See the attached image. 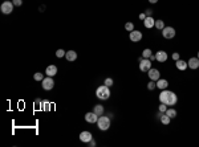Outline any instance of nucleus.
<instances>
[{
    "instance_id": "obj_1",
    "label": "nucleus",
    "mask_w": 199,
    "mask_h": 147,
    "mask_svg": "<svg viewBox=\"0 0 199 147\" xmlns=\"http://www.w3.org/2000/svg\"><path fill=\"white\" fill-rule=\"evenodd\" d=\"M159 102L165 103L167 106H175L178 102V95L174 92H170V90L165 89L159 94Z\"/></svg>"
},
{
    "instance_id": "obj_2",
    "label": "nucleus",
    "mask_w": 199,
    "mask_h": 147,
    "mask_svg": "<svg viewBox=\"0 0 199 147\" xmlns=\"http://www.w3.org/2000/svg\"><path fill=\"white\" fill-rule=\"evenodd\" d=\"M96 95H97V98L101 100V101L109 100V97H110V89H109V86H106L105 83L98 86L97 90H96Z\"/></svg>"
},
{
    "instance_id": "obj_3",
    "label": "nucleus",
    "mask_w": 199,
    "mask_h": 147,
    "mask_svg": "<svg viewBox=\"0 0 199 147\" xmlns=\"http://www.w3.org/2000/svg\"><path fill=\"white\" fill-rule=\"evenodd\" d=\"M97 127L101 131H106L110 127V117H105L101 115L98 117V121H97Z\"/></svg>"
},
{
    "instance_id": "obj_4",
    "label": "nucleus",
    "mask_w": 199,
    "mask_h": 147,
    "mask_svg": "<svg viewBox=\"0 0 199 147\" xmlns=\"http://www.w3.org/2000/svg\"><path fill=\"white\" fill-rule=\"evenodd\" d=\"M14 3L12 1H9V0H4L3 3H1V6H0V11L3 12L4 15H9L12 13V11H14Z\"/></svg>"
},
{
    "instance_id": "obj_5",
    "label": "nucleus",
    "mask_w": 199,
    "mask_h": 147,
    "mask_svg": "<svg viewBox=\"0 0 199 147\" xmlns=\"http://www.w3.org/2000/svg\"><path fill=\"white\" fill-rule=\"evenodd\" d=\"M153 61L150 58H142V61H139V70L144 73H147L150 69H151Z\"/></svg>"
},
{
    "instance_id": "obj_6",
    "label": "nucleus",
    "mask_w": 199,
    "mask_h": 147,
    "mask_svg": "<svg viewBox=\"0 0 199 147\" xmlns=\"http://www.w3.org/2000/svg\"><path fill=\"white\" fill-rule=\"evenodd\" d=\"M41 86H43V89L44 90H52L53 88H55V81H53V77L47 76V77L41 81Z\"/></svg>"
},
{
    "instance_id": "obj_7",
    "label": "nucleus",
    "mask_w": 199,
    "mask_h": 147,
    "mask_svg": "<svg viewBox=\"0 0 199 147\" xmlns=\"http://www.w3.org/2000/svg\"><path fill=\"white\" fill-rule=\"evenodd\" d=\"M162 36H163V39H166V40L174 39L175 37V29L173 27H165L162 29Z\"/></svg>"
},
{
    "instance_id": "obj_8",
    "label": "nucleus",
    "mask_w": 199,
    "mask_h": 147,
    "mask_svg": "<svg viewBox=\"0 0 199 147\" xmlns=\"http://www.w3.org/2000/svg\"><path fill=\"white\" fill-rule=\"evenodd\" d=\"M129 39H130V41H133V42L141 41V40H142V32H141V31H137V29H134V31L130 32Z\"/></svg>"
},
{
    "instance_id": "obj_9",
    "label": "nucleus",
    "mask_w": 199,
    "mask_h": 147,
    "mask_svg": "<svg viewBox=\"0 0 199 147\" xmlns=\"http://www.w3.org/2000/svg\"><path fill=\"white\" fill-rule=\"evenodd\" d=\"M147 76H149V78L151 81H158L161 78V72L158 69H155V68H151V69L147 72Z\"/></svg>"
},
{
    "instance_id": "obj_10",
    "label": "nucleus",
    "mask_w": 199,
    "mask_h": 147,
    "mask_svg": "<svg viewBox=\"0 0 199 147\" xmlns=\"http://www.w3.org/2000/svg\"><path fill=\"white\" fill-rule=\"evenodd\" d=\"M93 139V135H92L90 131H81L80 133V141L84 142V143H89V142Z\"/></svg>"
},
{
    "instance_id": "obj_11",
    "label": "nucleus",
    "mask_w": 199,
    "mask_h": 147,
    "mask_svg": "<svg viewBox=\"0 0 199 147\" xmlns=\"http://www.w3.org/2000/svg\"><path fill=\"white\" fill-rule=\"evenodd\" d=\"M85 121L88 123H97V121H98V115H97L94 111H89V113L85 114Z\"/></svg>"
},
{
    "instance_id": "obj_12",
    "label": "nucleus",
    "mask_w": 199,
    "mask_h": 147,
    "mask_svg": "<svg viewBox=\"0 0 199 147\" xmlns=\"http://www.w3.org/2000/svg\"><path fill=\"white\" fill-rule=\"evenodd\" d=\"M155 58H157L158 62H166L167 61V53L165 52V50H158L157 53H155Z\"/></svg>"
},
{
    "instance_id": "obj_13",
    "label": "nucleus",
    "mask_w": 199,
    "mask_h": 147,
    "mask_svg": "<svg viewBox=\"0 0 199 147\" xmlns=\"http://www.w3.org/2000/svg\"><path fill=\"white\" fill-rule=\"evenodd\" d=\"M144 25H145V28H147V29H151V28L155 27V20L153 19L151 16H146V19L144 20Z\"/></svg>"
},
{
    "instance_id": "obj_14",
    "label": "nucleus",
    "mask_w": 199,
    "mask_h": 147,
    "mask_svg": "<svg viewBox=\"0 0 199 147\" xmlns=\"http://www.w3.org/2000/svg\"><path fill=\"white\" fill-rule=\"evenodd\" d=\"M187 65H188V68L190 69H198L199 68V58L198 57H191L190 60H188V62H187Z\"/></svg>"
},
{
    "instance_id": "obj_15",
    "label": "nucleus",
    "mask_w": 199,
    "mask_h": 147,
    "mask_svg": "<svg viewBox=\"0 0 199 147\" xmlns=\"http://www.w3.org/2000/svg\"><path fill=\"white\" fill-rule=\"evenodd\" d=\"M45 74L49 76V77H55V76L57 74V66H56V65H49V66H47Z\"/></svg>"
},
{
    "instance_id": "obj_16",
    "label": "nucleus",
    "mask_w": 199,
    "mask_h": 147,
    "mask_svg": "<svg viewBox=\"0 0 199 147\" xmlns=\"http://www.w3.org/2000/svg\"><path fill=\"white\" fill-rule=\"evenodd\" d=\"M175 66H177V69L178 70H186L188 68V65H187V61H185V60H177V61H175Z\"/></svg>"
},
{
    "instance_id": "obj_17",
    "label": "nucleus",
    "mask_w": 199,
    "mask_h": 147,
    "mask_svg": "<svg viewBox=\"0 0 199 147\" xmlns=\"http://www.w3.org/2000/svg\"><path fill=\"white\" fill-rule=\"evenodd\" d=\"M167 86H169V81L165 80V78H159V80L157 81V88L161 90H165L167 89Z\"/></svg>"
},
{
    "instance_id": "obj_18",
    "label": "nucleus",
    "mask_w": 199,
    "mask_h": 147,
    "mask_svg": "<svg viewBox=\"0 0 199 147\" xmlns=\"http://www.w3.org/2000/svg\"><path fill=\"white\" fill-rule=\"evenodd\" d=\"M65 58L69 62L76 61V58H77V53H76V50H68V52H66V54H65Z\"/></svg>"
},
{
    "instance_id": "obj_19",
    "label": "nucleus",
    "mask_w": 199,
    "mask_h": 147,
    "mask_svg": "<svg viewBox=\"0 0 199 147\" xmlns=\"http://www.w3.org/2000/svg\"><path fill=\"white\" fill-rule=\"evenodd\" d=\"M93 111L98 117H101V115H104V113H105V109H104L102 105H96V106H93Z\"/></svg>"
},
{
    "instance_id": "obj_20",
    "label": "nucleus",
    "mask_w": 199,
    "mask_h": 147,
    "mask_svg": "<svg viewBox=\"0 0 199 147\" xmlns=\"http://www.w3.org/2000/svg\"><path fill=\"white\" fill-rule=\"evenodd\" d=\"M161 122H162V125H165V126H167L170 122H171V118H170L169 115L166 113H163V115L161 117Z\"/></svg>"
},
{
    "instance_id": "obj_21",
    "label": "nucleus",
    "mask_w": 199,
    "mask_h": 147,
    "mask_svg": "<svg viewBox=\"0 0 199 147\" xmlns=\"http://www.w3.org/2000/svg\"><path fill=\"white\" fill-rule=\"evenodd\" d=\"M166 114H167V115H169L170 117V118H171V119H173V118H175V117H177V110H175V109H167V110H166Z\"/></svg>"
},
{
    "instance_id": "obj_22",
    "label": "nucleus",
    "mask_w": 199,
    "mask_h": 147,
    "mask_svg": "<svg viewBox=\"0 0 199 147\" xmlns=\"http://www.w3.org/2000/svg\"><path fill=\"white\" fill-rule=\"evenodd\" d=\"M165 27L166 25H165V21H163V20H155V28H157V29L162 31Z\"/></svg>"
},
{
    "instance_id": "obj_23",
    "label": "nucleus",
    "mask_w": 199,
    "mask_h": 147,
    "mask_svg": "<svg viewBox=\"0 0 199 147\" xmlns=\"http://www.w3.org/2000/svg\"><path fill=\"white\" fill-rule=\"evenodd\" d=\"M44 74H43V73H40V72H37V73H35V74H33V80L35 81H43L44 80Z\"/></svg>"
},
{
    "instance_id": "obj_24",
    "label": "nucleus",
    "mask_w": 199,
    "mask_h": 147,
    "mask_svg": "<svg viewBox=\"0 0 199 147\" xmlns=\"http://www.w3.org/2000/svg\"><path fill=\"white\" fill-rule=\"evenodd\" d=\"M153 54V52H151V49H144V52H142V57L144 58H150V56Z\"/></svg>"
},
{
    "instance_id": "obj_25",
    "label": "nucleus",
    "mask_w": 199,
    "mask_h": 147,
    "mask_svg": "<svg viewBox=\"0 0 199 147\" xmlns=\"http://www.w3.org/2000/svg\"><path fill=\"white\" fill-rule=\"evenodd\" d=\"M125 29H126L127 32H131V31H134V24H133L131 21L126 23V24H125Z\"/></svg>"
},
{
    "instance_id": "obj_26",
    "label": "nucleus",
    "mask_w": 199,
    "mask_h": 147,
    "mask_svg": "<svg viewBox=\"0 0 199 147\" xmlns=\"http://www.w3.org/2000/svg\"><path fill=\"white\" fill-rule=\"evenodd\" d=\"M155 88H157V81H151V80H150V82L147 83V89H149V90H154Z\"/></svg>"
},
{
    "instance_id": "obj_27",
    "label": "nucleus",
    "mask_w": 199,
    "mask_h": 147,
    "mask_svg": "<svg viewBox=\"0 0 199 147\" xmlns=\"http://www.w3.org/2000/svg\"><path fill=\"white\" fill-rule=\"evenodd\" d=\"M43 109H44L45 111H49L50 107H49V101L48 100H43Z\"/></svg>"
},
{
    "instance_id": "obj_28",
    "label": "nucleus",
    "mask_w": 199,
    "mask_h": 147,
    "mask_svg": "<svg viewBox=\"0 0 199 147\" xmlns=\"http://www.w3.org/2000/svg\"><path fill=\"white\" fill-rule=\"evenodd\" d=\"M65 54H66V52L64 49H57V50H56V57H58V58L64 57Z\"/></svg>"
},
{
    "instance_id": "obj_29",
    "label": "nucleus",
    "mask_w": 199,
    "mask_h": 147,
    "mask_svg": "<svg viewBox=\"0 0 199 147\" xmlns=\"http://www.w3.org/2000/svg\"><path fill=\"white\" fill-rule=\"evenodd\" d=\"M104 83H105L106 86H109V88H110V86H113V85H114V81H113V78L108 77V78L105 80V82H104Z\"/></svg>"
},
{
    "instance_id": "obj_30",
    "label": "nucleus",
    "mask_w": 199,
    "mask_h": 147,
    "mask_svg": "<svg viewBox=\"0 0 199 147\" xmlns=\"http://www.w3.org/2000/svg\"><path fill=\"white\" fill-rule=\"evenodd\" d=\"M166 110H167V105H165V103H161V105L158 106V111H162V113H166Z\"/></svg>"
},
{
    "instance_id": "obj_31",
    "label": "nucleus",
    "mask_w": 199,
    "mask_h": 147,
    "mask_svg": "<svg viewBox=\"0 0 199 147\" xmlns=\"http://www.w3.org/2000/svg\"><path fill=\"white\" fill-rule=\"evenodd\" d=\"M12 3H14V6H15V7H20V6L23 4V0H14Z\"/></svg>"
},
{
    "instance_id": "obj_32",
    "label": "nucleus",
    "mask_w": 199,
    "mask_h": 147,
    "mask_svg": "<svg viewBox=\"0 0 199 147\" xmlns=\"http://www.w3.org/2000/svg\"><path fill=\"white\" fill-rule=\"evenodd\" d=\"M35 106H36V107H41V106H43V101L41 100H36V101H35Z\"/></svg>"
},
{
    "instance_id": "obj_33",
    "label": "nucleus",
    "mask_w": 199,
    "mask_h": 147,
    "mask_svg": "<svg viewBox=\"0 0 199 147\" xmlns=\"http://www.w3.org/2000/svg\"><path fill=\"white\" fill-rule=\"evenodd\" d=\"M173 60H174V61H177V60H179V53L178 52H175V53H173Z\"/></svg>"
},
{
    "instance_id": "obj_34",
    "label": "nucleus",
    "mask_w": 199,
    "mask_h": 147,
    "mask_svg": "<svg viewBox=\"0 0 199 147\" xmlns=\"http://www.w3.org/2000/svg\"><path fill=\"white\" fill-rule=\"evenodd\" d=\"M145 15H146V16H151V15H153V9L147 8L146 11H145Z\"/></svg>"
},
{
    "instance_id": "obj_35",
    "label": "nucleus",
    "mask_w": 199,
    "mask_h": 147,
    "mask_svg": "<svg viewBox=\"0 0 199 147\" xmlns=\"http://www.w3.org/2000/svg\"><path fill=\"white\" fill-rule=\"evenodd\" d=\"M139 20H142V21H144V20L145 19H146V15H145V12H144V13H139Z\"/></svg>"
},
{
    "instance_id": "obj_36",
    "label": "nucleus",
    "mask_w": 199,
    "mask_h": 147,
    "mask_svg": "<svg viewBox=\"0 0 199 147\" xmlns=\"http://www.w3.org/2000/svg\"><path fill=\"white\" fill-rule=\"evenodd\" d=\"M89 146H90V147H94V146H96V141H94V139H92V141L90 142H89Z\"/></svg>"
},
{
    "instance_id": "obj_37",
    "label": "nucleus",
    "mask_w": 199,
    "mask_h": 147,
    "mask_svg": "<svg viewBox=\"0 0 199 147\" xmlns=\"http://www.w3.org/2000/svg\"><path fill=\"white\" fill-rule=\"evenodd\" d=\"M150 60H151V61H155V60H157V58H155V54H151V56H150Z\"/></svg>"
},
{
    "instance_id": "obj_38",
    "label": "nucleus",
    "mask_w": 199,
    "mask_h": 147,
    "mask_svg": "<svg viewBox=\"0 0 199 147\" xmlns=\"http://www.w3.org/2000/svg\"><path fill=\"white\" fill-rule=\"evenodd\" d=\"M149 1H150V3H151V4H155V3H157V1H158V0H149Z\"/></svg>"
},
{
    "instance_id": "obj_39",
    "label": "nucleus",
    "mask_w": 199,
    "mask_h": 147,
    "mask_svg": "<svg viewBox=\"0 0 199 147\" xmlns=\"http://www.w3.org/2000/svg\"><path fill=\"white\" fill-rule=\"evenodd\" d=\"M196 57H198V58H199V52H198V56H196Z\"/></svg>"
}]
</instances>
